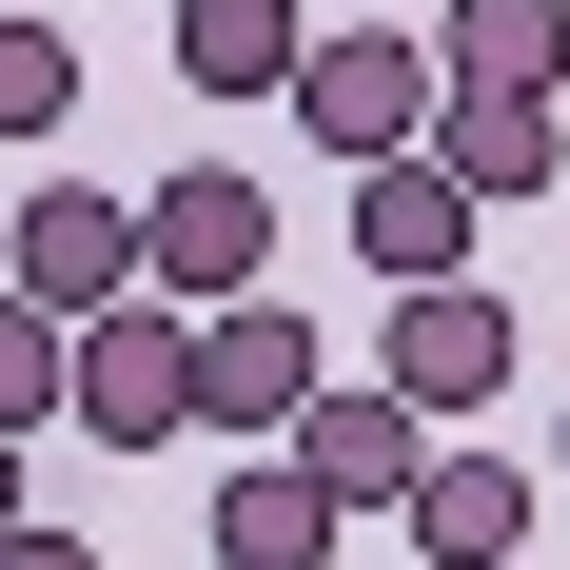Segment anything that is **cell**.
Returning a JSON list of instances; mask_svg holds the SVG:
<instances>
[{
  "label": "cell",
  "instance_id": "1",
  "mask_svg": "<svg viewBox=\"0 0 570 570\" xmlns=\"http://www.w3.org/2000/svg\"><path fill=\"white\" fill-rule=\"evenodd\" d=\"M59 413H79L99 453H177V433H197V315H158V295L79 315V354H59Z\"/></svg>",
  "mask_w": 570,
  "mask_h": 570
},
{
  "label": "cell",
  "instance_id": "2",
  "mask_svg": "<svg viewBox=\"0 0 570 570\" xmlns=\"http://www.w3.org/2000/svg\"><path fill=\"white\" fill-rule=\"evenodd\" d=\"M433 99H453V79H433V40H394V20H315V40H295V118H315L354 177L433 158Z\"/></svg>",
  "mask_w": 570,
  "mask_h": 570
},
{
  "label": "cell",
  "instance_id": "3",
  "mask_svg": "<svg viewBox=\"0 0 570 570\" xmlns=\"http://www.w3.org/2000/svg\"><path fill=\"white\" fill-rule=\"evenodd\" d=\"M138 295H158V315H236V295H276V197H256V177H158V197H138Z\"/></svg>",
  "mask_w": 570,
  "mask_h": 570
},
{
  "label": "cell",
  "instance_id": "4",
  "mask_svg": "<svg viewBox=\"0 0 570 570\" xmlns=\"http://www.w3.org/2000/svg\"><path fill=\"white\" fill-rule=\"evenodd\" d=\"M276 453L295 472H315V512H394V492H413V472H433V413H413L394 394V374H315V413H295V433H276Z\"/></svg>",
  "mask_w": 570,
  "mask_h": 570
},
{
  "label": "cell",
  "instance_id": "5",
  "mask_svg": "<svg viewBox=\"0 0 570 570\" xmlns=\"http://www.w3.org/2000/svg\"><path fill=\"white\" fill-rule=\"evenodd\" d=\"M0 295H40L59 335H79V315H118V295H138V197H99V177H40V197H20V256H0Z\"/></svg>",
  "mask_w": 570,
  "mask_h": 570
},
{
  "label": "cell",
  "instance_id": "6",
  "mask_svg": "<svg viewBox=\"0 0 570 570\" xmlns=\"http://www.w3.org/2000/svg\"><path fill=\"white\" fill-rule=\"evenodd\" d=\"M315 374H335V354H315V315H276V295L197 315V433H256V453H276L295 413H315Z\"/></svg>",
  "mask_w": 570,
  "mask_h": 570
},
{
  "label": "cell",
  "instance_id": "7",
  "mask_svg": "<svg viewBox=\"0 0 570 570\" xmlns=\"http://www.w3.org/2000/svg\"><path fill=\"white\" fill-rule=\"evenodd\" d=\"M374 374H394L433 433H453V413H492V394H512V295H492V276H433V295H394V354H374Z\"/></svg>",
  "mask_w": 570,
  "mask_h": 570
},
{
  "label": "cell",
  "instance_id": "8",
  "mask_svg": "<svg viewBox=\"0 0 570 570\" xmlns=\"http://www.w3.org/2000/svg\"><path fill=\"white\" fill-rule=\"evenodd\" d=\"M354 256H374L394 295H433V276H472V197H453L433 158H374V177H354Z\"/></svg>",
  "mask_w": 570,
  "mask_h": 570
},
{
  "label": "cell",
  "instance_id": "9",
  "mask_svg": "<svg viewBox=\"0 0 570 570\" xmlns=\"http://www.w3.org/2000/svg\"><path fill=\"white\" fill-rule=\"evenodd\" d=\"M551 158H570V138H551V99H472V79L433 99V177H453L472 217H512V197H551Z\"/></svg>",
  "mask_w": 570,
  "mask_h": 570
},
{
  "label": "cell",
  "instance_id": "10",
  "mask_svg": "<svg viewBox=\"0 0 570 570\" xmlns=\"http://www.w3.org/2000/svg\"><path fill=\"white\" fill-rule=\"evenodd\" d=\"M394 531H413L433 570H512V531H531V472H512V453H433V472L394 492Z\"/></svg>",
  "mask_w": 570,
  "mask_h": 570
},
{
  "label": "cell",
  "instance_id": "11",
  "mask_svg": "<svg viewBox=\"0 0 570 570\" xmlns=\"http://www.w3.org/2000/svg\"><path fill=\"white\" fill-rule=\"evenodd\" d=\"M295 40H315V0H177V79L197 99H295Z\"/></svg>",
  "mask_w": 570,
  "mask_h": 570
},
{
  "label": "cell",
  "instance_id": "12",
  "mask_svg": "<svg viewBox=\"0 0 570 570\" xmlns=\"http://www.w3.org/2000/svg\"><path fill=\"white\" fill-rule=\"evenodd\" d=\"M433 79H472V99H551V79H570V0H453V20H433Z\"/></svg>",
  "mask_w": 570,
  "mask_h": 570
},
{
  "label": "cell",
  "instance_id": "13",
  "mask_svg": "<svg viewBox=\"0 0 570 570\" xmlns=\"http://www.w3.org/2000/svg\"><path fill=\"white\" fill-rule=\"evenodd\" d=\"M217 570H335V512H315L295 453H236L217 472Z\"/></svg>",
  "mask_w": 570,
  "mask_h": 570
},
{
  "label": "cell",
  "instance_id": "14",
  "mask_svg": "<svg viewBox=\"0 0 570 570\" xmlns=\"http://www.w3.org/2000/svg\"><path fill=\"white\" fill-rule=\"evenodd\" d=\"M79 118V40L59 20H0V138H59Z\"/></svg>",
  "mask_w": 570,
  "mask_h": 570
},
{
  "label": "cell",
  "instance_id": "15",
  "mask_svg": "<svg viewBox=\"0 0 570 570\" xmlns=\"http://www.w3.org/2000/svg\"><path fill=\"white\" fill-rule=\"evenodd\" d=\"M59 354H79V335H59L40 295H0V433H40V413H59Z\"/></svg>",
  "mask_w": 570,
  "mask_h": 570
},
{
  "label": "cell",
  "instance_id": "16",
  "mask_svg": "<svg viewBox=\"0 0 570 570\" xmlns=\"http://www.w3.org/2000/svg\"><path fill=\"white\" fill-rule=\"evenodd\" d=\"M0 570H99V531H40V512H20V531H0Z\"/></svg>",
  "mask_w": 570,
  "mask_h": 570
},
{
  "label": "cell",
  "instance_id": "17",
  "mask_svg": "<svg viewBox=\"0 0 570 570\" xmlns=\"http://www.w3.org/2000/svg\"><path fill=\"white\" fill-rule=\"evenodd\" d=\"M20 512H40V492H20V433H0V531H20Z\"/></svg>",
  "mask_w": 570,
  "mask_h": 570
},
{
  "label": "cell",
  "instance_id": "18",
  "mask_svg": "<svg viewBox=\"0 0 570 570\" xmlns=\"http://www.w3.org/2000/svg\"><path fill=\"white\" fill-rule=\"evenodd\" d=\"M551 472H570V433H551Z\"/></svg>",
  "mask_w": 570,
  "mask_h": 570
}]
</instances>
